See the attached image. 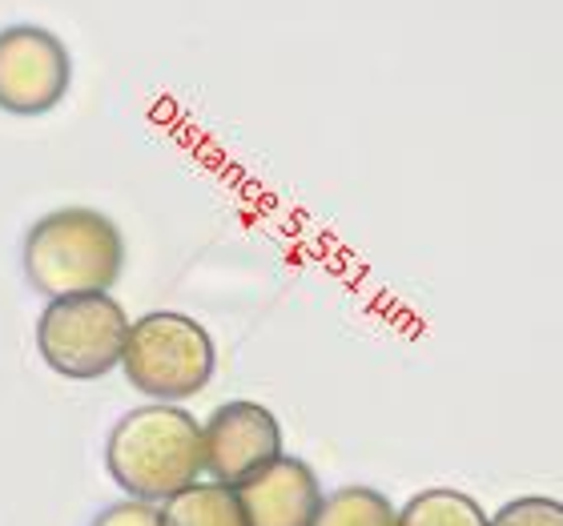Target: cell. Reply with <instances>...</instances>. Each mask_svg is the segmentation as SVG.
Wrapping results in <instances>:
<instances>
[{"instance_id": "1", "label": "cell", "mask_w": 563, "mask_h": 526, "mask_svg": "<svg viewBox=\"0 0 563 526\" xmlns=\"http://www.w3.org/2000/svg\"><path fill=\"white\" fill-rule=\"evenodd\" d=\"M106 470L141 503H165L206 474L201 422L177 402H145L125 410L106 438Z\"/></svg>"}, {"instance_id": "2", "label": "cell", "mask_w": 563, "mask_h": 526, "mask_svg": "<svg viewBox=\"0 0 563 526\" xmlns=\"http://www.w3.org/2000/svg\"><path fill=\"white\" fill-rule=\"evenodd\" d=\"M21 269L24 281L45 298L109 293L125 273V237L109 213L60 205L29 225Z\"/></svg>"}, {"instance_id": "3", "label": "cell", "mask_w": 563, "mask_h": 526, "mask_svg": "<svg viewBox=\"0 0 563 526\" xmlns=\"http://www.w3.org/2000/svg\"><path fill=\"white\" fill-rule=\"evenodd\" d=\"M121 370L130 387L153 402H186L210 387L218 350L198 317L177 310H150L130 322Z\"/></svg>"}, {"instance_id": "4", "label": "cell", "mask_w": 563, "mask_h": 526, "mask_svg": "<svg viewBox=\"0 0 563 526\" xmlns=\"http://www.w3.org/2000/svg\"><path fill=\"white\" fill-rule=\"evenodd\" d=\"M130 317L113 293H69L48 298L36 317V350L53 374L97 382L113 374L125 354Z\"/></svg>"}, {"instance_id": "5", "label": "cell", "mask_w": 563, "mask_h": 526, "mask_svg": "<svg viewBox=\"0 0 563 526\" xmlns=\"http://www.w3.org/2000/svg\"><path fill=\"white\" fill-rule=\"evenodd\" d=\"M73 85L69 45L41 24L0 29V113L45 117Z\"/></svg>"}, {"instance_id": "6", "label": "cell", "mask_w": 563, "mask_h": 526, "mask_svg": "<svg viewBox=\"0 0 563 526\" xmlns=\"http://www.w3.org/2000/svg\"><path fill=\"white\" fill-rule=\"evenodd\" d=\"M201 458L210 482L242 486L266 470L274 458H282V426L271 410L250 398H234L213 410L201 426Z\"/></svg>"}, {"instance_id": "7", "label": "cell", "mask_w": 563, "mask_h": 526, "mask_svg": "<svg viewBox=\"0 0 563 526\" xmlns=\"http://www.w3.org/2000/svg\"><path fill=\"white\" fill-rule=\"evenodd\" d=\"M246 526H310L322 506V482L302 458L282 455L254 479L234 486Z\"/></svg>"}, {"instance_id": "8", "label": "cell", "mask_w": 563, "mask_h": 526, "mask_svg": "<svg viewBox=\"0 0 563 526\" xmlns=\"http://www.w3.org/2000/svg\"><path fill=\"white\" fill-rule=\"evenodd\" d=\"M157 511H162V526H246L238 494L222 482H194L174 499H165Z\"/></svg>"}, {"instance_id": "9", "label": "cell", "mask_w": 563, "mask_h": 526, "mask_svg": "<svg viewBox=\"0 0 563 526\" xmlns=\"http://www.w3.org/2000/svg\"><path fill=\"white\" fill-rule=\"evenodd\" d=\"M310 526H399V511L375 486H342L322 499Z\"/></svg>"}, {"instance_id": "10", "label": "cell", "mask_w": 563, "mask_h": 526, "mask_svg": "<svg viewBox=\"0 0 563 526\" xmlns=\"http://www.w3.org/2000/svg\"><path fill=\"white\" fill-rule=\"evenodd\" d=\"M487 511H483L471 494L451 491V486H431L407 499L399 511V526H487Z\"/></svg>"}, {"instance_id": "11", "label": "cell", "mask_w": 563, "mask_h": 526, "mask_svg": "<svg viewBox=\"0 0 563 526\" xmlns=\"http://www.w3.org/2000/svg\"><path fill=\"white\" fill-rule=\"evenodd\" d=\"M487 526H563V503L548 494H523L499 506Z\"/></svg>"}, {"instance_id": "12", "label": "cell", "mask_w": 563, "mask_h": 526, "mask_svg": "<svg viewBox=\"0 0 563 526\" xmlns=\"http://www.w3.org/2000/svg\"><path fill=\"white\" fill-rule=\"evenodd\" d=\"M89 526H162V511L153 503H141V499H121V503L97 511Z\"/></svg>"}]
</instances>
